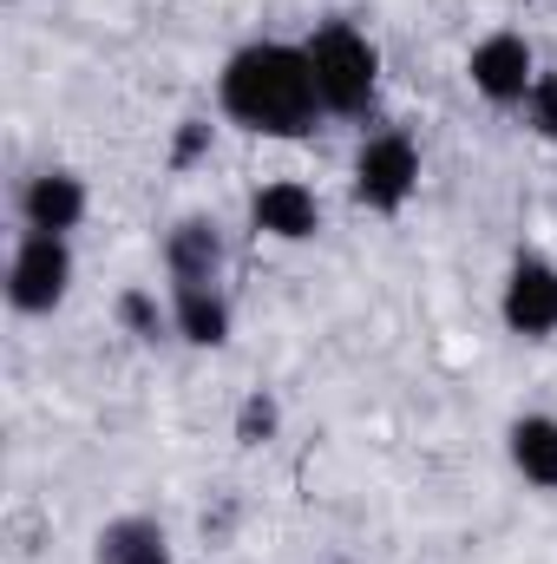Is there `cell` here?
<instances>
[{
  "mask_svg": "<svg viewBox=\"0 0 557 564\" xmlns=\"http://www.w3.org/2000/svg\"><path fill=\"white\" fill-rule=\"evenodd\" d=\"M217 106L230 126L256 132V139H308L328 112L308 73L302 40H250L223 59L217 73Z\"/></svg>",
  "mask_w": 557,
  "mask_h": 564,
  "instance_id": "1",
  "label": "cell"
},
{
  "mask_svg": "<svg viewBox=\"0 0 557 564\" xmlns=\"http://www.w3.org/2000/svg\"><path fill=\"white\" fill-rule=\"evenodd\" d=\"M308 73H315V93H321V112L328 119H368L374 99H381V46L348 26V20H321L308 40Z\"/></svg>",
  "mask_w": 557,
  "mask_h": 564,
  "instance_id": "2",
  "label": "cell"
},
{
  "mask_svg": "<svg viewBox=\"0 0 557 564\" xmlns=\"http://www.w3.org/2000/svg\"><path fill=\"white\" fill-rule=\"evenodd\" d=\"M419 191V144L407 132H368L354 151V197L374 210V217H401Z\"/></svg>",
  "mask_w": 557,
  "mask_h": 564,
  "instance_id": "3",
  "label": "cell"
},
{
  "mask_svg": "<svg viewBox=\"0 0 557 564\" xmlns=\"http://www.w3.org/2000/svg\"><path fill=\"white\" fill-rule=\"evenodd\" d=\"M66 295H73V243L46 230H20L7 257V302L20 315H53Z\"/></svg>",
  "mask_w": 557,
  "mask_h": 564,
  "instance_id": "4",
  "label": "cell"
},
{
  "mask_svg": "<svg viewBox=\"0 0 557 564\" xmlns=\"http://www.w3.org/2000/svg\"><path fill=\"white\" fill-rule=\"evenodd\" d=\"M466 79H472V93H479L485 106L512 112V106H525L532 86H538V53H532V40H525L518 26H499V33H485V40L466 53Z\"/></svg>",
  "mask_w": 557,
  "mask_h": 564,
  "instance_id": "5",
  "label": "cell"
},
{
  "mask_svg": "<svg viewBox=\"0 0 557 564\" xmlns=\"http://www.w3.org/2000/svg\"><path fill=\"white\" fill-rule=\"evenodd\" d=\"M499 322L518 335V341H551L557 335V263L525 250L512 257V270L499 282Z\"/></svg>",
  "mask_w": 557,
  "mask_h": 564,
  "instance_id": "6",
  "label": "cell"
},
{
  "mask_svg": "<svg viewBox=\"0 0 557 564\" xmlns=\"http://www.w3.org/2000/svg\"><path fill=\"white\" fill-rule=\"evenodd\" d=\"M92 197H86V177L73 171H33L20 184V230H46V237H73L86 224Z\"/></svg>",
  "mask_w": 557,
  "mask_h": 564,
  "instance_id": "7",
  "label": "cell"
},
{
  "mask_svg": "<svg viewBox=\"0 0 557 564\" xmlns=\"http://www.w3.org/2000/svg\"><path fill=\"white\" fill-rule=\"evenodd\" d=\"M250 224L276 243H308L321 230V197L302 184V177H270L256 197H250Z\"/></svg>",
  "mask_w": 557,
  "mask_h": 564,
  "instance_id": "8",
  "label": "cell"
},
{
  "mask_svg": "<svg viewBox=\"0 0 557 564\" xmlns=\"http://www.w3.org/2000/svg\"><path fill=\"white\" fill-rule=\"evenodd\" d=\"M164 270H171V289L223 282V230H217L210 217H184V224L164 237Z\"/></svg>",
  "mask_w": 557,
  "mask_h": 564,
  "instance_id": "9",
  "label": "cell"
},
{
  "mask_svg": "<svg viewBox=\"0 0 557 564\" xmlns=\"http://www.w3.org/2000/svg\"><path fill=\"white\" fill-rule=\"evenodd\" d=\"M171 328L197 348H223L230 341V295L223 282H204V289H171Z\"/></svg>",
  "mask_w": 557,
  "mask_h": 564,
  "instance_id": "10",
  "label": "cell"
},
{
  "mask_svg": "<svg viewBox=\"0 0 557 564\" xmlns=\"http://www.w3.org/2000/svg\"><path fill=\"white\" fill-rule=\"evenodd\" d=\"M505 453L538 492H557V414H518L505 426Z\"/></svg>",
  "mask_w": 557,
  "mask_h": 564,
  "instance_id": "11",
  "label": "cell"
},
{
  "mask_svg": "<svg viewBox=\"0 0 557 564\" xmlns=\"http://www.w3.org/2000/svg\"><path fill=\"white\" fill-rule=\"evenodd\" d=\"M99 564H171V539H164V525L157 519H112L106 532H99Z\"/></svg>",
  "mask_w": 557,
  "mask_h": 564,
  "instance_id": "12",
  "label": "cell"
},
{
  "mask_svg": "<svg viewBox=\"0 0 557 564\" xmlns=\"http://www.w3.org/2000/svg\"><path fill=\"white\" fill-rule=\"evenodd\" d=\"M119 322H125V328H132L139 341L177 335V328H171V308H164V302H157L151 289H125V295H119Z\"/></svg>",
  "mask_w": 557,
  "mask_h": 564,
  "instance_id": "13",
  "label": "cell"
},
{
  "mask_svg": "<svg viewBox=\"0 0 557 564\" xmlns=\"http://www.w3.org/2000/svg\"><path fill=\"white\" fill-rule=\"evenodd\" d=\"M276 421H282L276 401H270V394H250L243 414H237V440H243V446H263V440H276Z\"/></svg>",
  "mask_w": 557,
  "mask_h": 564,
  "instance_id": "14",
  "label": "cell"
},
{
  "mask_svg": "<svg viewBox=\"0 0 557 564\" xmlns=\"http://www.w3.org/2000/svg\"><path fill=\"white\" fill-rule=\"evenodd\" d=\"M525 119H532L538 139L557 144V73H538V86H532V99H525Z\"/></svg>",
  "mask_w": 557,
  "mask_h": 564,
  "instance_id": "15",
  "label": "cell"
},
{
  "mask_svg": "<svg viewBox=\"0 0 557 564\" xmlns=\"http://www.w3.org/2000/svg\"><path fill=\"white\" fill-rule=\"evenodd\" d=\"M204 144H210V126H204V119H184V132H177V164H190Z\"/></svg>",
  "mask_w": 557,
  "mask_h": 564,
  "instance_id": "16",
  "label": "cell"
},
{
  "mask_svg": "<svg viewBox=\"0 0 557 564\" xmlns=\"http://www.w3.org/2000/svg\"><path fill=\"white\" fill-rule=\"evenodd\" d=\"M335 564H348V558H335Z\"/></svg>",
  "mask_w": 557,
  "mask_h": 564,
  "instance_id": "17",
  "label": "cell"
}]
</instances>
